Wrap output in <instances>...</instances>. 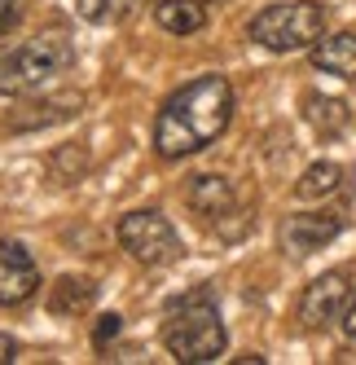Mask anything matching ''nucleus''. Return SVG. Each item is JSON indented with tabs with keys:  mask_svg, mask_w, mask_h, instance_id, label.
<instances>
[{
	"mask_svg": "<svg viewBox=\"0 0 356 365\" xmlns=\"http://www.w3.org/2000/svg\"><path fill=\"white\" fill-rule=\"evenodd\" d=\"M234 119V84L224 75H198L185 88H176L155 119V150L163 159H189L220 141Z\"/></svg>",
	"mask_w": 356,
	"mask_h": 365,
	"instance_id": "f257e3e1",
	"label": "nucleus"
},
{
	"mask_svg": "<svg viewBox=\"0 0 356 365\" xmlns=\"http://www.w3.org/2000/svg\"><path fill=\"white\" fill-rule=\"evenodd\" d=\"M224 322H220V308L211 295H176L163 312V348L185 361V365H207V361H220L224 356Z\"/></svg>",
	"mask_w": 356,
	"mask_h": 365,
	"instance_id": "f03ea898",
	"label": "nucleus"
},
{
	"mask_svg": "<svg viewBox=\"0 0 356 365\" xmlns=\"http://www.w3.org/2000/svg\"><path fill=\"white\" fill-rule=\"evenodd\" d=\"M75 66V48L62 31H44L27 44L9 48L0 58V97H18V93H36L44 84H53L58 75Z\"/></svg>",
	"mask_w": 356,
	"mask_h": 365,
	"instance_id": "7ed1b4c3",
	"label": "nucleus"
},
{
	"mask_svg": "<svg viewBox=\"0 0 356 365\" xmlns=\"http://www.w3.org/2000/svg\"><path fill=\"white\" fill-rule=\"evenodd\" d=\"M325 31V5L317 0H282V5H268L251 18L246 36L273 48V53H295V48H313Z\"/></svg>",
	"mask_w": 356,
	"mask_h": 365,
	"instance_id": "20e7f679",
	"label": "nucleus"
},
{
	"mask_svg": "<svg viewBox=\"0 0 356 365\" xmlns=\"http://www.w3.org/2000/svg\"><path fill=\"white\" fill-rule=\"evenodd\" d=\"M115 233H119V247L145 269H163L181 259V238H176V229L163 212H150V207L145 212H128Z\"/></svg>",
	"mask_w": 356,
	"mask_h": 365,
	"instance_id": "39448f33",
	"label": "nucleus"
},
{
	"mask_svg": "<svg viewBox=\"0 0 356 365\" xmlns=\"http://www.w3.org/2000/svg\"><path fill=\"white\" fill-rule=\"evenodd\" d=\"M347 299H352L347 269H330V273H321V277L308 286V291H303V299H299V322H303V330H325V326L343 322Z\"/></svg>",
	"mask_w": 356,
	"mask_h": 365,
	"instance_id": "423d86ee",
	"label": "nucleus"
},
{
	"mask_svg": "<svg viewBox=\"0 0 356 365\" xmlns=\"http://www.w3.org/2000/svg\"><path fill=\"white\" fill-rule=\"evenodd\" d=\"M343 233V216L339 212H295L277 229V242L286 255H313L321 247H330Z\"/></svg>",
	"mask_w": 356,
	"mask_h": 365,
	"instance_id": "0eeeda50",
	"label": "nucleus"
},
{
	"mask_svg": "<svg viewBox=\"0 0 356 365\" xmlns=\"http://www.w3.org/2000/svg\"><path fill=\"white\" fill-rule=\"evenodd\" d=\"M40 291V269L22 242H0V308H22Z\"/></svg>",
	"mask_w": 356,
	"mask_h": 365,
	"instance_id": "6e6552de",
	"label": "nucleus"
},
{
	"mask_svg": "<svg viewBox=\"0 0 356 365\" xmlns=\"http://www.w3.org/2000/svg\"><path fill=\"white\" fill-rule=\"evenodd\" d=\"M185 202L194 207L202 220H211V225H216V220H224V216H234V207H238V190H234V180H229V176L207 172V176H194V180H189Z\"/></svg>",
	"mask_w": 356,
	"mask_h": 365,
	"instance_id": "1a4fd4ad",
	"label": "nucleus"
},
{
	"mask_svg": "<svg viewBox=\"0 0 356 365\" xmlns=\"http://www.w3.org/2000/svg\"><path fill=\"white\" fill-rule=\"evenodd\" d=\"M308 62L325 75H339V80H356V36L339 31V36H321L308 48Z\"/></svg>",
	"mask_w": 356,
	"mask_h": 365,
	"instance_id": "9d476101",
	"label": "nucleus"
},
{
	"mask_svg": "<svg viewBox=\"0 0 356 365\" xmlns=\"http://www.w3.org/2000/svg\"><path fill=\"white\" fill-rule=\"evenodd\" d=\"M93 304H97V282L93 277L62 273L48 286V312H58V317H84Z\"/></svg>",
	"mask_w": 356,
	"mask_h": 365,
	"instance_id": "9b49d317",
	"label": "nucleus"
},
{
	"mask_svg": "<svg viewBox=\"0 0 356 365\" xmlns=\"http://www.w3.org/2000/svg\"><path fill=\"white\" fill-rule=\"evenodd\" d=\"M155 22L167 36H198L207 27V5L202 0H155Z\"/></svg>",
	"mask_w": 356,
	"mask_h": 365,
	"instance_id": "f8f14e48",
	"label": "nucleus"
},
{
	"mask_svg": "<svg viewBox=\"0 0 356 365\" xmlns=\"http://www.w3.org/2000/svg\"><path fill=\"white\" fill-rule=\"evenodd\" d=\"M303 119H308L321 137H339L347 133L352 123V110L343 97H325V93H308V101H303Z\"/></svg>",
	"mask_w": 356,
	"mask_h": 365,
	"instance_id": "ddd939ff",
	"label": "nucleus"
},
{
	"mask_svg": "<svg viewBox=\"0 0 356 365\" xmlns=\"http://www.w3.org/2000/svg\"><path fill=\"white\" fill-rule=\"evenodd\" d=\"M343 180H347L343 163H330V159H321V163H313L308 172L299 176V185H295V198H299V202H317V198H330V194H339V190H343Z\"/></svg>",
	"mask_w": 356,
	"mask_h": 365,
	"instance_id": "4468645a",
	"label": "nucleus"
},
{
	"mask_svg": "<svg viewBox=\"0 0 356 365\" xmlns=\"http://www.w3.org/2000/svg\"><path fill=\"white\" fill-rule=\"evenodd\" d=\"M137 9V0H75V14L93 27H115Z\"/></svg>",
	"mask_w": 356,
	"mask_h": 365,
	"instance_id": "2eb2a0df",
	"label": "nucleus"
},
{
	"mask_svg": "<svg viewBox=\"0 0 356 365\" xmlns=\"http://www.w3.org/2000/svg\"><path fill=\"white\" fill-rule=\"evenodd\" d=\"M53 172L70 185L80 172H88V150H84V145H62V150L53 154Z\"/></svg>",
	"mask_w": 356,
	"mask_h": 365,
	"instance_id": "dca6fc26",
	"label": "nucleus"
},
{
	"mask_svg": "<svg viewBox=\"0 0 356 365\" xmlns=\"http://www.w3.org/2000/svg\"><path fill=\"white\" fill-rule=\"evenodd\" d=\"M115 334H123V317H119V312H106V317H97V326H93V348H106Z\"/></svg>",
	"mask_w": 356,
	"mask_h": 365,
	"instance_id": "f3484780",
	"label": "nucleus"
},
{
	"mask_svg": "<svg viewBox=\"0 0 356 365\" xmlns=\"http://www.w3.org/2000/svg\"><path fill=\"white\" fill-rule=\"evenodd\" d=\"M18 22V0H0V36H9Z\"/></svg>",
	"mask_w": 356,
	"mask_h": 365,
	"instance_id": "a211bd4d",
	"label": "nucleus"
},
{
	"mask_svg": "<svg viewBox=\"0 0 356 365\" xmlns=\"http://www.w3.org/2000/svg\"><path fill=\"white\" fill-rule=\"evenodd\" d=\"M343 334H347V339H356V295L347 299V312H343Z\"/></svg>",
	"mask_w": 356,
	"mask_h": 365,
	"instance_id": "6ab92c4d",
	"label": "nucleus"
},
{
	"mask_svg": "<svg viewBox=\"0 0 356 365\" xmlns=\"http://www.w3.org/2000/svg\"><path fill=\"white\" fill-rule=\"evenodd\" d=\"M14 356H18V344H14L9 334H0V365H9Z\"/></svg>",
	"mask_w": 356,
	"mask_h": 365,
	"instance_id": "aec40b11",
	"label": "nucleus"
},
{
	"mask_svg": "<svg viewBox=\"0 0 356 365\" xmlns=\"http://www.w3.org/2000/svg\"><path fill=\"white\" fill-rule=\"evenodd\" d=\"M5 53H9V48H5V44H0V58H5Z\"/></svg>",
	"mask_w": 356,
	"mask_h": 365,
	"instance_id": "412c9836",
	"label": "nucleus"
}]
</instances>
